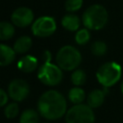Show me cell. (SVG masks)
Returning a JSON list of instances; mask_svg holds the SVG:
<instances>
[{"label":"cell","instance_id":"obj_15","mask_svg":"<svg viewBox=\"0 0 123 123\" xmlns=\"http://www.w3.org/2000/svg\"><path fill=\"white\" fill-rule=\"evenodd\" d=\"M86 98V92L83 88L80 86H75L72 87L68 91V99L71 103L77 105V104H82L83 101Z\"/></svg>","mask_w":123,"mask_h":123},{"label":"cell","instance_id":"obj_17","mask_svg":"<svg viewBox=\"0 0 123 123\" xmlns=\"http://www.w3.org/2000/svg\"><path fill=\"white\" fill-rule=\"evenodd\" d=\"M39 115L38 112L33 109L25 110L19 118V123H38Z\"/></svg>","mask_w":123,"mask_h":123},{"label":"cell","instance_id":"obj_4","mask_svg":"<svg viewBox=\"0 0 123 123\" xmlns=\"http://www.w3.org/2000/svg\"><path fill=\"white\" fill-rule=\"evenodd\" d=\"M121 66L114 62H109L104 64H102L97 72H96V78L98 82L105 87H110L114 86L121 78Z\"/></svg>","mask_w":123,"mask_h":123},{"label":"cell","instance_id":"obj_22","mask_svg":"<svg viewBox=\"0 0 123 123\" xmlns=\"http://www.w3.org/2000/svg\"><path fill=\"white\" fill-rule=\"evenodd\" d=\"M83 0H65L64 7L67 12H76L81 9Z\"/></svg>","mask_w":123,"mask_h":123},{"label":"cell","instance_id":"obj_6","mask_svg":"<svg viewBox=\"0 0 123 123\" xmlns=\"http://www.w3.org/2000/svg\"><path fill=\"white\" fill-rule=\"evenodd\" d=\"M37 78L42 84L49 86H54L62 82V71L58 64L46 62L40 65V67L38 68Z\"/></svg>","mask_w":123,"mask_h":123},{"label":"cell","instance_id":"obj_25","mask_svg":"<svg viewBox=\"0 0 123 123\" xmlns=\"http://www.w3.org/2000/svg\"><path fill=\"white\" fill-rule=\"evenodd\" d=\"M121 91H122V93H123V82H122V84H121Z\"/></svg>","mask_w":123,"mask_h":123},{"label":"cell","instance_id":"obj_9","mask_svg":"<svg viewBox=\"0 0 123 123\" xmlns=\"http://www.w3.org/2000/svg\"><path fill=\"white\" fill-rule=\"evenodd\" d=\"M12 22L14 26L25 28L34 22L33 11L27 7H20L13 11L11 15Z\"/></svg>","mask_w":123,"mask_h":123},{"label":"cell","instance_id":"obj_13","mask_svg":"<svg viewBox=\"0 0 123 123\" xmlns=\"http://www.w3.org/2000/svg\"><path fill=\"white\" fill-rule=\"evenodd\" d=\"M31 47H32V38L28 36H22L18 37L13 44V50L17 54H24L28 52Z\"/></svg>","mask_w":123,"mask_h":123},{"label":"cell","instance_id":"obj_8","mask_svg":"<svg viewBox=\"0 0 123 123\" xmlns=\"http://www.w3.org/2000/svg\"><path fill=\"white\" fill-rule=\"evenodd\" d=\"M30 93V87L27 82L22 79H14L12 80L8 86V94L9 96L15 102L23 101L27 98Z\"/></svg>","mask_w":123,"mask_h":123},{"label":"cell","instance_id":"obj_23","mask_svg":"<svg viewBox=\"0 0 123 123\" xmlns=\"http://www.w3.org/2000/svg\"><path fill=\"white\" fill-rule=\"evenodd\" d=\"M9 99V94L2 88H0V107L5 106L8 103Z\"/></svg>","mask_w":123,"mask_h":123},{"label":"cell","instance_id":"obj_3","mask_svg":"<svg viewBox=\"0 0 123 123\" xmlns=\"http://www.w3.org/2000/svg\"><path fill=\"white\" fill-rule=\"evenodd\" d=\"M56 62L62 70H75L82 62V55L74 46L65 45L58 51Z\"/></svg>","mask_w":123,"mask_h":123},{"label":"cell","instance_id":"obj_19","mask_svg":"<svg viewBox=\"0 0 123 123\" xmlns=\"http://www.w3.org/2000/svg\"><path fill=\"white\" fill-rule=\"evenodd\" d=\"M90 49H91V53L94 56L101 57V56H104L107 53L108 47H107V44L104 41L97 40V41H95V42L92 43Z\"/></svg>","mask_w":123,"mask_h":123},{"label":"cell","instance_id":"obj_2","mask_svg":"<svg viewBox=\"0 0 123 123\" xmlns=\"http://www.w3.org/2000/svg\"><path fill=\"white\" fill-rule=\"evenodd\" d=\"M109 15L107 10L101 5H92L88 7L83 14L82 21L88 30H100L108 23Z\"/></svg>","mask_w":123,"mask_h":123},{"label":"cell","instance_id":"obj_10","mask_svg":"<svg viewBox=\"0 0 123 123\" xmlns=\"http://www.w3.org/2000/svg\"><path fill=\"white\" fill-rule=\"evenodd\" d=\"M17 67L20 71L24 73H31L35 71L37 67V60L31 55L24 56L17 62Z\"/></svg>","mask_w":123,"mask_h":123},{"label":"cell","instance_id":"obj_16","mask_svg":"<svg viewBox=\"0 0 123 123\" xmlns=\"http://www.w3.org/2000/svg\"><path fill=\"white\" fill-rule=\"evenodd\" d=\"M14 35V25L6 21L0 22V40H8Z\"/></svg>","mask_w":123,"mask_h":123},{"label":"cell","instance_id":"obj_5","mask_svg":"<svg viewBox=\"0 0 123 123\" xmlns=\"http://www.w3.org/2000/svg\"><path fill=\"white\" fill-rule=\"evenodd\" d=\"M65 121L66 123H94L95 115L88 105L77 104L66 111Z\"/></svg>","mask_w":123,"mask_h":123},{"label":"cell","instance_id":"obj_26","mask_svg":"<svg viewBox=\"0 0 123 123\" xmlns=\"http://www.w3.org/2000/svg\"><path fill=\"white\" fill-rule=\"evenodd\" d=\"M45 123H46V122H45Z\"/></svg>","mask_w":123,"mask_h":123},{"label":"cell","instance_id":"obj_14","mask_svg":"<svg viewBox=\"0 0 123 123\" xmlns=\"http://www.w3.org/2000/svg\"><path fill=\"white\" fill-rule=\"evenodd\" d=\"M62 25L64 29L74 32L77 31L80 27V18L73 13H68L64 15L62 19Z\"/></svg>","mask_w":123,"mask_h":123},{"label":"cell","instance_id":"obj_7","mask_svg":"<svg viewBox=\"0 0 123 123\" xmlns=\"http://www.w3.org/2000/svg\"><path fill=\"white\" fill-rule=\"evenodd\" d=\"M57 24L51 16H40L32 23V32L36 37H46L54 34Z\"/></svg>","mask_w":123,"mask_h":123},{"label":"cell","instance_id":"obj_24","mask_svg":"<svg viewBox=\"0 0 123 123\" xmlns=\"http://www.w3.org/2000/svg\"><path fill=\"white\" fill-rule=\"evenodd\" d=\"M41 59H42L43 63L51 62V60H52V54H51V52L48 51V50H45L42 53V55H41Z\"/></svg>","mask_w":123,"mask_h":123},{"label":"cell","instance_id":"obj_20","mask_svg":"<svg viewBox=\"0 0 123 123\" xmlns=\"http://www.w3.org/2000/svg\"><path fill=\"white\" fill-rule=\"evenodd\" d=\"M90 39V34L88 32L87 28L78 30V32L75 35V41L80 45L86 44Z\"/></svg>","mask_w":123,"mask_h":123},{"label":"cell","instance_id":"obj_21","mask_svg":"<svg viewBox=\"0 0 123 123\" xmlns=\"http://www.w3.org/2000/svg\"><path fill=\"white\" fill-rule=\"evenodd\" d=\"M18 112H19V107L16 104V102H12V103L8 104L4 110L5 116L9 119H12V118L16 117Z\"/></svg>","mask_w":123,"mask_h":123},{"label":"cell","instance_id":"obj_11","mask_svg":"<svg viewBox=\"0 0 123 123\" xmlns=\"http://www.w3.org/2000/svg\"><path fill=\"white\" fill-rule=\"evenodd\" d=\"M15 54L13 48L6 44H0V66L11 64L15 59Z\"/></svg>","mask_w":123,"mask_h":123},{"label":"cell","instance_id":"obj_12","mask_svg":"<svg viewBox=\"0 0 123 123\" xmlns=\"http://www.w3.org/2000/svg\"><path fill=\"white\" fill-rule=\"evenodd\" d=\"M104 100H105V92L101 89H93L92 91L89 92L86 98L87 105L92 109L100 107L104 103Z\"/></svg>","mask_w":123,"mask_h":123},{"label":"cell","instance_id":"obj_18","mask_svg":"<svg viewBox=\"0 0 123 123\" xmlns=\"http://www.w3.org/2000/svg\"><path fill=\"white\" fill-rule=\"evenodd\" d=\"M86 75L85 71L82 70V69H76L71 74L72 84L75 85L76 86H83L86 83Z\"/></svg>","mask_w":123,"mask_h":123},{"label":"cell","instance_id":"obj_1","mask_svg":"<svg viewBox=\"0 0 123 123\" xmlns=\"http://www.w3.org/2000/svg\"><path fill=\"white\" fill-rule=\"evenodd\" d=\"M66 100L62 93L50 89L45 91L38 99L37 110L39 114L48 120H57L67 111Z\"/></svg>","mask_w":123,"mask_h":123}]
</instances>
